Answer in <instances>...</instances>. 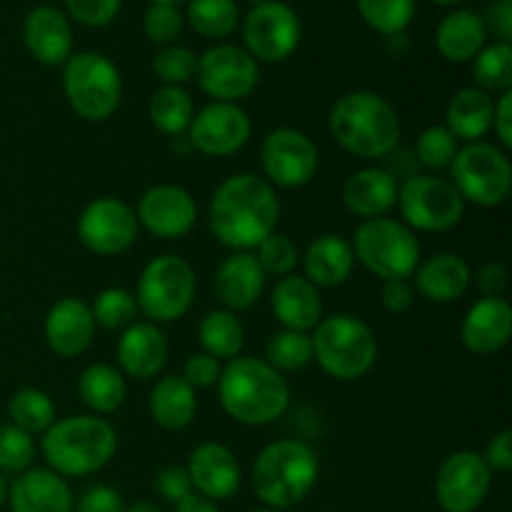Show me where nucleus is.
I'll list each match as a JSON object with an SVG mask.
<instances>
[{
  "mask_svg": "<svg viewBox=\"0 0 512 512\" xmlns=\"http://www.w3.org/2000/svg\"><path fill=\"white\" fill-rule=\"evenodd\" d=\"M280 218L278 193L265 178L238 173L220 183L210 200V230L233 250H253L275 233Z\"/></svg>",
  "mask_w": 512,
  "mask_h": 512,
  "instance_id": "obj_1",
  "label": "nucleus"
},
{
  "mask_svg": "<svg viewBox=\"0 0 512 512\" xmlns=\"http://www.w3.org/2000/svg\"><path fill=\"white\" fill-rule=\"evenodd\" d=\"M330 133L348 153L365 160L393 155L400 140V115L373 90H353L330 108Z\"/></svg>",
  "mask_w": 512,
  "mask_h": 512,
  "instance_id": "obj_2",
  "label": "nucleus"
},
{
  "mask_svg": "<svg viewBox=\"0 0 512 512\" xmlns=\"http://www.w3.org/2000/svg\"><path fill=\"white\" fill-rule=\"evenodd\" d=\"M220 405L240 425L275 423L290 405L283 373L260 358H233L218 380Z\"/></svg>",
  "mask_w": 512,
  "mask_h": 512,
  "instance_id": "obj_3",
  "label": "nucleus"
},
{
  "mask_svg": "<svg viewBox=\"0 0 512 512\" xmlns=\"http://www.w3.org/2000/svg\"><path fill=\"white\" fill-rule=\"evenodd\" d=\"M43 458L60 478H83L103 470L118 450V433L105 418L75 415L55 420L43 433Z\"/></svg>",
  "mask_w": 512,
  "mask_h": 512,
  "instance_id": "obj_4",
  "label": "nucleus"
},
{
  "mask_svg": "<svg viewBox=\"0 0 512 512\" xmlns=\"http://www.w3.org/2000/svg\"><path fill=\"white\" fill-rule=\"evenodd\" d=\"M318 455L303 440H278L260 450L253 465V490L270 510L303 503L318 483Z\"/></svg>",
  "mask_w": 512,
  "mask_h": 512,
  "instance_id": "obj_5",
  "label": "nucleus"
},
{
  "mask_svg": "<svg viewBox=\"0 0 512 512\" xmlns=\"http://www.w3.org/2000/svg\"><path fill=\"white\" fill-rule=\"evenodd\" d=\"M313 358L335 380H358L378 358L373 328L355 315H330L315 325Z\"/></svg>",
  "mask_w": 512,
  "mask_h": 512,
  "instance_id": "obj_6",
  "label": "nucleus"
},
{
  "mask_svg": "<svg viewBox=\"0 0 512 512\" xmlns=\"http://www.w3.org/2000/svg\"><path fill=\"white\" fill-rule=\"evenodd\" d=\"M353 255L368 273L385 280H408L420 265V243L413 230L393 218L363 220L353 235Z\"/></svg>",
  "mask_w": 512,
  "mask_h": 512,
  "instance_id": "obj_7",
  "label": "nucleus"
},
{
  "mask_svg": "<svg viewBox=\"0 0 512 512\" xmlns=\"http://www.w3.org/2000/svg\"><path fill=\"white\" fill-rule=\"evenodd\" d=\"M63 93L83 120H108L123 98L118 65L103 53H75L63 63Z\"/></svg>",
  "mask_w": 512,
  "mask_h": 512,
  "instance_id": "obj_8",
  "label": "nucleus"
},
{
  "mask_svg": "<svg viewBox=\"0 0 512 512\" xmlns=\"http://www.w3.org/2000/svg\"><path fill=\"white\" fill-rule=\"evenodd\" d=\"M198 278L193 265L180 255H160L143 268L135 303L148 323H173L193 308Z\"/></svg>",
  "mask_w": 512,
  "mask_h": 512,
  "instance_id": "obj_9",
  "label": "nucleus"
},
{
  "mask_svg": "<svg viewBox=\"0 0 512 512\" xmlns=\"http://www.w3.org/2000/svg\"><path fill=\"white\" fill-rule=\"evenodd\" d=\"M453 180L463 200L480 205V208H498L508 200L512 190V165L498 145L485 143H468L458 150L453 165Z\"/></svg>",
  "mask_w": 512,
  "mask_h": 512,
  "instance_id": "obj_10",
  "label": "nucleus"
},
{
  "mask_svg": "<svg viewBox=\"0 0 512 512\" xmlns=\"http://www.w3.org/2000/svg\"><path fill=\"white\" fill-rule=\"evenodd\" d=\"M398 205L405 225L423 233H445L465 215L463 195L445 178L410 175L398 190Z\"/></svg>",
  "mask_w": 512,
  "mask_h": 512,
  "instance_id": "obj_11",
  "label": "nucleus"
},
{
  "mask_svg": "<svg viewBox=\"0 0 512 512\" xmlns=\"http://www.w3.org/2000/svg\"><path fill=\"white\" fill-rule=\"evenodd\" d=\"M303 35L298 13L288 3L268 0V3L253 5L243 23L245 50L255 60L265 63H280L295 53Z\"/></svg>",
  "mask_w": 512,
  "mask_h": 512,
  "instance_id": "obj_12",
  "label": "nucleus"
},
{
  "mask_svg": "<svg viewBox=\"0 0 512 512\" xmlns=\"http://www.w3.org/2000/svg\"><path fill=\"white\" fill-rule=\"evenodd\" d=\"M195 78L200 90L215 98V103H235L248 98L258 85V60L235 45H215L198 58Z\"/></svg>",
  "mask_w": 512,
  "mask_h": 512,
  "instance_id": "obj_13",
  "label": "nucleus"
},
{
  "mask_svg": "<svg viewBox=\"0 0 512 512\" xmlns=\"http://www.w3.org/2000/svg\"><path fill=\"white\" fill-rule=\"evenodd\" d=\"M493 485V470L483 455L458 450L448 455L435 475V498L445 512H475L485 503Z\"/></svg>",
  "mask_w": 512,
  "mask_h": 512,
  "instance_id": "obj_14",
  "label": "nucleus"
},
{
  "mask_svg": "<svg viewBox=\"0 0 512 512\" xmlns=\"http://www.w3.org/2000/svg\"><path fill=\"white\" fill-rule=\"evenodd\" d=\"M260 163L270 185L303 188L318 173V148L295 128L270 130L260 145Z\"/></svg>",
  "mask_w": 512,
  "mask_h": 512,
  "instance_id": "obj_15",
  "label": "nucleus"
},
{
  "mask_svg": "<svg viewBox=\"0 0 512 512\" xmlns=\"http://www.w3.org/2000/svg\"><path fill=\"white\" fill-rule=\"evenodd\" d=\"M78 238L90 253L120 255L138 240V218L120 198H98L80 213Z\"/></svg>",
  "mask_w": 512,
  "mask_h": 512,
  "instance_id": "obj_16",
  "label": "nucleus"
},
{
  "mask_svg": "<svg viewBox=\"0 0 512 512\" xmlns=\"http://www.w3.org/2000/svg\"><path fill=\"white\" fill-rule=\"evenodd\" d=\"M248 113L235 103H210L190 120V145L210 158L233 155L250 138Z\"/></svg>",
  "mask_w": 512,
  "mask_h": 512,
  "instance_id": "obj_17",
  "label": "nucleus"
},
{
  "mask_svg": "<svg viewBox=\"0 0 512 512\" xmlns=\"http://www.w3.org/2000/svg\"><path fill=\"white\" fill-rule=\"evenodd\" d=\"M135 218L158 238H183L198 220V205L193 195L180 185H153L140 198Z\"/></svg>",
  "mask_w": 512,
  "mask_h": 512,
  "instance_id": "obj_18",
  "label": "nucleus"
},
{
  "mask_svg": "<svg viewBox=\"0 0 512 512\" xmlns=\"http://www.w3.org/2000/svg\"><path fill=\"white\" fill-rule=\"evenodd\" d=\"M188 475L193 490L208 500H228L240 488V463L223 443H203L190 453Z\"/></svg>",
  "mask_w": 512,
  "mask_h": 512,
  "instance_id": "obj_19",
  "label": "nucleus"
},
{
  "mask_svg": "<svg viewBox=\"0 0 512 512\" xmlns=\"http://www.w3.org/2000/svg\"><path fill=\"white\" fill-rule=\"evenodd\" d=\"M45 343L60 358H78L95 338V320L90 305L80 298H63L45 315Z\"/></svg>",
  "mask_w": 512,
  "mask_h": 512,
  "instance_id": "obj_20",
  "label": "nucleus"
},
{
  "mask_svg": "<svg viewBox=\"0 0 512 512\" xmlns=\"http://www.w3.org/2000/svg\"><path fill=\"white\" fill-rule=\"evenodd\" d=\"M265 270L260 268L258 258L253 253H240L228 255L223 263L218 265L213 278V290L218 303L223 310H248L263 298L265 290Z\"/></svg>",
  "mask_w": 512,
  "mask_h": 512,
  "instance_id": "obj_21",
  "label": "nucleus"
},
{
  "mask_svg": "<svg viewBox=\"0 0 512 512\" xmlns=\"http://www.w3.org/2000/svg\"><path fill=\"white\" fill-rule=\"evenodd\" d=\"M512 308L505 298H480L465 313L460 338L475 355H493L510 343Z\"/></svg>",
  "mask_w": 512,
  "mask_h": 512,
  "instance_id": "obj_22",
  "label": "nucleus"
},
{
  "mask_svg": "<svg viewBox=\"0 0 512 512\" xmlns=\"http://www.w3.org/2000/svg\"><path fill=\"white\" fill-rule=\"evenodd\" d=\"M23 40L28 53L50 68L63 65L73 53V28L68 18L50 5L30 10L23 25Z\"/></svg>",
  "mask_w": 512,
  "mask_h": 512,
  "instance_id": "obj_23",
  "label": "nucleus"
},
{
  "mask_svg": "<svg viewBox=\"0 0 512 512\" xmlns=\"http://www.w3.org/2000/svg\"><path fill=\"white\" fill-rule=\"evenodd\" d=\"M13 512H73V493L53 470L28 468L8 490Z\"/></svg>",
  "mask_w": 512,
  "mask_h": 512,
  "instance_id": "obj_24",
  "label": "nucleus"
},
{
  "mask_svg": "<svg viewBox=\"0 0 512 512\" xmlns=\"http://www.w3.org/2000/svg\"><path fill=\"white\" fill-rule=\"evenodd\" d=\"M168 360V338L155 323H133L118 340V363L135 380L155 378Z\"/></svg>",
  "mask_w": 512,
  "mask_h": 512,
  "instance_id": "obj_25",
  "label": "nucleus"
},
{
  "mask_svg": "<svg viewBox=\"0 0 512 512\" xmlns=\"http://www.w3.org/2000/svg\"><path fill=\"white\" fill-rule=\"evenodd\" d=\"M275 318L285 330L308 333L323 320V298L320 290L303 275H285L275 283L270 295Z\"/></svg>",
  "mask_w": 512,
  "mask_h": 512,
  "instance_id": "obj_26",
  "label": "nucleus"
},
{
  "mask_svg": "<svg viewBox=\"0 0 512 512\" xmlns=\"http://www.w3.org/2000/svg\"><path fill=\"white\" fill-rule=\"evenodd\" d=\"M398 190V178L388 168H363L345 180L343 203L358 218H385L398 205Z\"/></svg>",
  "mask_w": 512,
  "mask_h": 512,
  "instance_id": "obj_27",
  "label": "nucleus"
},
{
  "mask_svg": "<svg viewBox=\"0 0 512 512\" xmlns=\"http://www.w3.org/2000/svg\"><path fill=\"white\" fill-rule=\"evenodd\" d=\"M473 283L470 265L455 253H440L415 268V293L430 303H453L468 293Z\"/></svg>",
  "mask_w": 512,
  "mask_h": 512,
  "instance_id": "obj_28",
  "label": "nucleus"
},
{
  "mask_svg": "<svg viewBox=\"0 0 512 512\" xmlns=\"http://www.w3.org/2000/svg\"><path fill=\"white\" fill-rule=\"evenodd\" d=\"M355 265L353 248L340 235H320L303 255L305 275L315 288H338L350 278Z\"/></svg>",
  "mask_w": 512,
  "mask_h": 512,
  "instance_id": "obj_29",
  "label": "nucleus"
},
{
  "mask_svg": "<svg viewBox=\"0 0 512 512\" xmlns=\"http://www.w3.org/2000/svg\"><path fill=\"white\" fill-rule=\"evenodd\" d=\"M495 100L480 88H463L450 98L445 110V128L465 143H478L493 130Z\"/></svg>",
  "mask_w": 512,
  "mask_h": 512,
  "instance_id": "obj_30",
  "label": "nucleus"
},
{
  "mask_svg": "<svg viewBox=\"0 0 512 512\" xmlns=\"http://www.w3.org/2000/svg\"><path fill=\"white\" fill-rule=\"evenodd\" d=\"M485 40H488L485 18L480 13H473V10L450 13L438 25V33H435V45H438L440 55L450 63L473 60L485 48Z\"/></svg>",
  "mask_w": 512,
  "mask_h": 512,
  "instance_id": "obj_31",
  "label": "nucleus"
},
{
  "mask_svg": "<svg viewBox=\"0 0 512 512\" xmlns=\"http://www.w3.org/2000/svg\"><path fill=\"white\" fill-rule=\"evenodd\" d=\"M150 415L165 430L188 428L198 413V395L183 375H165L153 385L148 400Z\"/></svg>",
  "mask_w": 512,
  "mask_h": 512,
  "instance_id": "obj_32",
  "label": "nucleus"
},
{
  "mask_svg": "<svg viewBox=\"0 0 512 512\" xmlns=\"http://www.w3.org/2000/svg\"><path fill=\"white\" fill-rule=\"evenodd\" d=\"M78 393L93 413L108 415L123 405L128 388H125V378L120 375V370H115L113 365L93 363L80 373Z\"/></svg>",
  "mask_w": 512,
  "mask_h": 512,
  "instance_id": "obj_33",
  "label": "nucleus"
},
{
  "mask_svg": "<svg viewBox=\"0 0 512 512\" xmlns=\"http://www.w3.org/2000/svg\"><path fill=\"white\" fill-rule=\"evenodd\" d=\"M203 353L213 355L215 360L238 358L245 345V328L240 318L230 310H210L198 328Z\"/></svg>",
  "mask_w": 512,
  "mask_h": 512,
  "instance_id": "obj_34",
  "label": "nucleus"
},
{
  "mask_svg": "<svg viewBox=\"0 0 512 512\" xmlns=\"http://www.w3.org/2000/svg\"><path fill=\"white\" fill-rule=\"evenodd\" d=\"M148 115L160 133L180 135L190 128L193 120V100L180 85H163L150 98Z\"/></svg>",
  "mask_w": 512,
  "mask_h": 512,
  "instance_id": "obj_35",
  "label": "nucleus"
},
{
  "mask_svg": "<svg viewBox=\"0 0 512 512\" xmlns=\"http://www.w3.org/2000/svg\"><path fill=\"white\" fill-rule=\"evenodd\" d=\"M10 423L28 435H40L55 423V405L48 393L38 388H23L8 403Z\"/></svg>",
  "mask_w": 512,
  "mask_h": 512,
  "instance_id": "obj_36",
  "label": "nucleus"
},
{
  "mask_svg": "<svg viewBox=\"0 0 512 512\" xmlns=\"http://www.w3.org/2000/svg\"><path fill=\"white\" fill-rule=\"evenodd\" d=\"M473 78L485 93H508L512 88V45H485L473 58Z\"/></svg>",
  "mask_w": 512,
  "mask_h": 512,
  "instance_id": "obj_37",
  "label": "nucleus"
},
{
  "mask_svg": "<svg viewBox=\"0 0 512 512\" xmlns=\"http://www.w3.org/2000/svg\"><path fill=\"white\" fill-rule=\"evenodd\" d=\"M313 360V340L298 330H278L265 345V363L278 373H298Z\"/></svg>",
  "mask_w": 512,
  "mask_h": 512,
  "instance_id": "obj_38",
  "label": "nucleus"
},
{
  "mask_svg": "<svg viewBox=\"0 0 512 512\" xmlns=\"http://www.w3.org/2000/svg\"><path fill=\"white\" fill-rule=\"evenodd\" d=\"M188 20L205 38H225L238 25V5L235 0H190Z\"/></svg>",
  "mask_w": 512,
  "mask_h": 512,
  "instance_id": "obj_39",
  "label": "nucleus"
},
{
  "mask_svg": "<svg viewBox=\"0 0 512 512\" xmlns=\"http://www.w3.org/2000/svg\"><path fill=\"white\" fill-rule=\"evenodd\" d=\"M365 23L383 35H398L415 15V0H358Z\"/></svg>",
  "mask_w": 512,
  "mask_h": 512,
  "instance_id": "obj_40",
  "label": "nucleus"
},
{
  "mask_svg": "<svg viewBox=\"0 0 512 512\" xmlns=\"http://www.w3.org/2000/svg\"><path fill=\"white\" fill-rule=\"evenodd\" d=\"M90 313H93L95 325L105 330H120L128 328L135 323V315H138V303H135V295L125 288H105L103 293H98V298L90 305Z\"/></svg>",
  "mask_w": 512,
  "mask_h": 512,
  "instance_id": "obj_41",
  "label": "nucleus"
},
{
  "mask_svg": "<svg viewBox=\"0 0 512 512\" xmlns=\"http://www.w3.org/2000/svg\"><path fill=\"white\" fill-rule=\"evenodd\" d=\"M458 138L450 133L445 125H430L418 135L415 143V158L423 168L430 170H445L453 165L455 155H458Z\"/></svg>",
  "mask_w": 512,
  "mask_h": 512,
  "instance_id": "obj_42",
  "label": "nucleus"
},
{
  "mask_svg": "<svg viewBox=\"0 0 512 512\" xmlns=\"http://www.w3.org/2000/svg\"><path fill=\"white\" fill-rule=\"evenodd\" d=\"M33 435L15 428L13 423L0 425V473H25L33 465Z\"/></svg>",
  "mask_w": 512,
  "mask_h": 512,
  "instance_id": "obj_43",
  "label": "nucleus"
},
{
  "mask_svg": "<svg viewBox=\"0 0 512 512\" xmlns=\"http://www.w3.org/2000/svg\"><path fill=\"white\" fill-rule=\"evenodd\" d=\"M258 258L260 268L265 270V275H278V278H285V275H293L295 265L300 263V253L295 248L293 240L288 235H268L263 243L258 245Z\"/></svg>",
  "mask_w": 512,
  "mask_h": 512,
  "instance_id": "obj_44",
  "label": "nucleus"
},
{
  "mask_svg": "<svg viewBox=\"0 0 512 512\" xmlns=\"http://www.w3.org/2000/svg\"><path fill=\"white\" fill-rule=\"evenodd\" d=\"M195 68H198V55L183 45H168L153 58V73L165 85L188 83L195 75Z\"/></svg>",
  "mask_w": 512,
  "mask_h": 512,
  "instance_id": "obj_45",
  "label": "nucleus"
},
{
  "mask_svg": "<svg viewBox=\"0 0 512 512\" xmlns=\"http://www.w3.org/2000/svg\"><path fill=\"white\" fill-rule=\"evenodd\" d=\"M143 28L148 40L158 45H170L183 30V15H180L178 5L168 3H153L145 10Z\"/></svg>",
  "mask_w": 512,
  "mask_h": 512,
  "instance_id": "obj_46",
  "label": "nucleus"
},
{
  "mask_svg": "<svg viewBox=\"0 0 512 512\" xmlns=\"http://www.w3.org/2000/svg\"><path fill=\"white\" fill-rule=\"evenodd\" d=\"M123 0H65V8L78 23L88 28H103L118 15Z\"/></svg>",
  "mask_w": 512,
  "mask_h": 512,
  "instance_id": "obj_47",
  "label": "nucleus"
},
{
  "mask_svg": "<svg viewBox=\"0 0 512 512\" xmlns=\"http://www.w3.org/2000/svg\"><path fill=\"white\" fill-rule=\"evenodd\" d=\"M220 373H223V368H220V360H215L213 355H208V353L190 355L183 365L185 383L193 385L195 390H205V388H213V385H218Z\"/></svg>",
  "mask_w": 512,
  "mask_h": 512,
  "instance_id": "obj_48",
  "label": "nucleus"
},
{
  "mask_svg": "<svg viewBox=\"0 0 512 512\" xmlns=\"http://www.w3.org/2000/svg\"><path fill=\"white\" fill-rule=\"evenodd\" d=\"M155 488H158L160 498L168 500V503H180V500L193 493V483H190V475L183 465L160 468L158 475H155Z\"/></svg>",
  "mask_w": 512,
  "mask_h": 512,
  "instance_id": "obj_49",
  "label": "nucleus"
},
{
  "mask_svg": "<svg viewBox=\"0 0 512 512\" xmlns=\"http://www.w3.org/2000/svg\"><path fill=\"white\" fill-rule=\"evenodd\" d=\"M78 512H125L123 495L110 485H93L80 498Z\"/></svg>",
  "mask_w": 512,
  "mask_h": 512,
  "instance_id": "obj_50",
  "label": "nucleus"
},
{
  "mask_svg": "<svg viewBox=\"0 0 512 512\" xmlns=\"http://www.w3.org/2000/svg\"><path fill=\"white\" fill-rule=\"evenodd\" d=\"M483 460L488 463L490 470L498 473H510L512 470V430H500L493 435L488 445H485Z\"/></svg>",
  "mask_w": 512,
  "mask_h": 512,
  "instance_id": "obj_51",
  "label": "nucleus"
},
{
  "mask_svg": "<svg viewBox=\"0 0 512 512\" xmlns=\"http://www.w3.org/2000/svg\"><path fill=\"white\" fill-rule=\"evenodd\" d=\"M475 283H478L483 298H503L505 288H508V268L500 260H490L478 270Z\"/></svg>",
  "mask_w": 512,
  "mask_h": 512,
  "instance_id": "obj_52",
  "label": "nucleus"
},
{
  "mask_svg": "<svg viewBox=\"0 0 512 512\" xmlns=\"http://www.w3.org/2000/svg\"><path fill=\"white\" fill-rule=\"evenodd\" d=\"M415 288L408 280H385L383 285V308L393 315H403L413 308Z\"/></svg>",
  "mask_w": 512,
  "mask_h": 512,
  "instance_id": "obj_53",
  "label": "nucleus"
},
{
  "mask_svg": "<svg viewBox=\"0 0 512 512\" xmlns=\"http://www.w3.org/2000/svg\"><path fill=\"white\" fill-rule=\"evenodd\" d=\"M485 28L493 30L500 38V43H510L512 40V0H495L488 8V20Z\"/></svg>",
  "mask_w": 512,
  "mask_h": 512,
  "instance_id": "obj_54",
  "label": "nucleus"
},
{
  "mask_svg": "<svg viewBox=\"0 0 512 512\" xmlns=\"http://www.w3.org/2000/svg\"><path fill=\"white\" fill-rule=\"evenodd\" d=\"M493 130L503 148H512V93H500L493 110Z\"/></svg>",
  "mask_w": 512,
  "mask_h": 512,
  "instance_id": "obj_55",
  "label": "nucleus"
},
{
  "mask_svg": "<svg viewBox=\"0 0 512 512\" xmlns=\"http://www.w3.org/2000/svg\"><path fill=\"white\" fill-rule=\"evenodd\" d=\"M175 512H220L215 508L213 500L203 498L198 493H190L188 498H183L180 503H175Z\"/></svg>",
  "mask_w": 512,
  "mask_h": 512,
  "instance_id": "obj_56",
  "label": "nucleus"
},
{
  "mask_svg": "<svg viewBox=\"0 0 512 512\" xmlns=\"http://www.w3.org/2000/svg\"><path fill=\"white\" fill-rule=\"evenodd\" d=\"M125 512H163L155 503H148V500H140V503L125 505Z\"/></svg>",
  "mask_w": 512,
  "mask_h": 512,
  "instance_id": "obj_57",
  "label": "nucleus"
},
{
  "mask_svg": "<svg viewBox=\"0 0 512 512\" xmlns=\"http://www.w3.org/2000/svg\"><path fill=\"white\" fill-rule=\"evenodd\" d=\"M8 490H10V483H8V475L0 473V505L8 500Z\"/></svg>",
  "mask_w": 512,
  "mask_h": 512,
  "instance_id": "obj_58",
  "label": "nucleus"
},
{
  "mask_svg": "<svg viewBox=\"0 0 512 512\" xmlns=\"http://www.w3.org/2000/svg\"><path fill=\"white\" fill-rule=\"evenodd\" d=\"M150 3H168V5H178V3H183V0H150Z\"/></svg>",
  "mask_w": 512,
  "mask_h": 512,
  "instance_id": "obj_59",
  "label": "nucleus"
},
{
  "mask_svg": "<svg viewBox=\"0 0 512 512\" xmlns=\"http://www.w3.org/2000/svg\"><path fill=\"white\" fill-rule=\"evenodd\" d=\"M435 3H438V5H458L460 0H435Z\"/></svg>",
  "mask_w": 512,
  "mask_h": 512,
  "instance_id": "obj_60",
  "label": "nucleus"
},
{
  "mask_svg": "<svg viewBox=\"0 0 512 512\" xmlns=\"http://www.w3.org/2000/svg\"><path fill=\"white\" fill-rule=\"evenodd\" d=\"M248 3H253V5H260V3H268V0H248Z\"/></svg>",
  "mask_w": 512,
  "mask_h": 512,
  "instance_id": "obj_61",
  "label": "nucleus"
},
{
  "mask_svg": "<svg viewBox=\"0 0 512 512\" xmlns=\"http://www.w3.org/2000/svg\"><path fill=\"white\" fill-rule=\"evenodd\" d=\"M253 512H280V510H253Z\"/></svg>",
  "mask_w": 512,
  "mask_h": 512,
  "instance_id": "obj_62",
  "label": "nucleus"
}]
</instances>
